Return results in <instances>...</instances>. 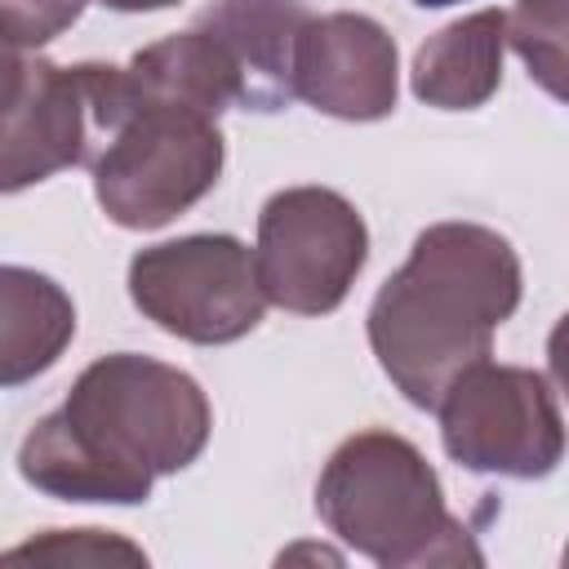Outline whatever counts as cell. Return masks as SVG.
Returning <instances> with one entry per match:
<instances>
[{
	"instance_id": "11",
	"label": "cell",
	"mask_w": 569,
	"mask_h": 569,
	"mask_svg": "<svg viewBox=\"0 0 569 569\" xmlns=\"http://www.w3.org/2000/svg\"><path fill=\"white\" fill-rule=\"evenodd\" d=\"M507 13L476 9L445 31H436L413 58V93L440 111L485 107L502 84Z\"/></svg>"
},
{
	"instance_id": "2",
	"label": "cell",
	"mask_w": 569,
	"mask_h": 569,
	"mask_svg": "<svg viewBox=\"0 0 569 569\" xmlns=\"http://www.w3.org/2000/svg\"><path fill=\"white\" fill-rule=\"evenodd\" d=\"M520 307V258L507 236L480 222L427 227L405 267L369 307V347L382 373L418 409L493 351V333Z\"/></svg>"
},
{
	"instance_id": "3",
	"label": "cell",
	"mask_w": 569,
	"mask_h": 569,
	"mask_svg": "<svg viewBox=\"0 0 569 569\" xmlns=\"http://www.w3.org/2000/svg\"><path fill=\"white\" fill-rule=\"evenodd\" d=\"M93 120V196L116 227L156 231L204 200L222 178L218 120L147 98L124 67L80 62Z\"/></svg>"
},
{
	"instance_id": "6",
	"label": "cell",
	"mask_w": 569,
	"mask_h": 569,
	"mask_svg": "<svg viewBox=\"0 0 569 569\" xmlns=\"http://www.w3.org/2000/svg\"><path fill=\"white\" fill-rule=\"evenodd\" d=\"M369 258L356 204L329 187H284L258 213L253 271L262 298L293 316L333 311Z\"/></svg>"
},
{
	"instance_id": "12",
	"label": "cell",
	"mask_w": 569,
	"mask_h": 569,
	"mask_svg": "<svg viewBox=\"0 0 569 569\" xmlns=\"http://www.w3.org/2000/svg\"><path fill=\"white\" fill-rule=\"evenodd\" d=\"M76 338L67 289L31 267H0V387H22L58 365Z\"/></svg>"
},
{
	"instance_id": "16",
	"label": "cell",
	"mask_w": 569,
	"mask_h": 569,
	"mask_svg": "<svg viewBox=\"0 0 569 569\" xmlns=\"http://www.w3.org/2000/svg\"><path fill=\"white\" fill-rule=\"evenodd\" d=\"M84 4L89 0H0V31L22 49H40L62 36Z\"/></svg>"
},
{
	"instance_id": "19",
	"label": "cell",
	"mask_w": 569,
	"mask_h": 569,
	"mask_svg": "<svg viewBox=\"0 0 569 569\" xmlns=\"http://www.w3.org/2000/svg\"><path fill=\"white\" fill-rule=\"evenodd\" d=\"M413 4H422V9H445V4H458V0H413Z\"/></svg>"
},
{
	"instance_id": "18",
	"label": "cell",
	"mask_w": 569,
	"mask_h": 569,
	"mask_svg": "<svg viewBox=\"0 0 569 569\" xmlns=\"http://www.w3.org/2000/svg\"><path fill=\"white\" fill-rule=\"evenodd\" d=\"M107 9H120V13H151V9H169L178 0H98Z\"/></svg>"
},
{
	"instance_id": "14",
	"label": "cell",
	"mask_w": 569,
	"mask_h": 569,
	"mask_svg": "<svg viewBox=\"0 0 569 569\" xmlns=\"http://www.w3.org/2000/svg\"><path fill=\"white\" fill-rule=\"evenodd\" d=\"M507 44L551 98H565V0H516Z\"/></svg>"
},
{
	"instance_id": "13",
	"label": "cell",
	"mask_w": 569,
	"mask_h": 569,
	"mask_svg": "<svg viewBox=\"0 0 569 569\" xmlns=\"http://www.w3.org/2000/svg\"><path fill=\"white\" fill-rule=\"evenodd\" d=\"M124 76H129V84L138 93L173 102V107H187V111L209 116V120H218L227 107H236L231 67H227L218 44L200 27L164 36V40L138 49L124 62Z\"/></svg>"
},
{
	"instance_id": "15",
	"label": "cell",
	"mask_w": 569,
	"mask_h": 569,
	"mask_svg": "<svg viewBox=\"0 0 569 569\" xmlns=\"http://www.w3.org/2000/svg\"><path fill=\"white\" fill-rule=\"evenodd\" d=\"M4 565L18 560H49V565H147V551L107 533V529H49L13 551L0 556Z\"/></svg>"
},
{
	"instance_id": "4",
	"label": "cell",
	"mask_w": 569,
	"mask_h": 569,
	"mask_svg": "<svg viewBox=\"0 0 569 569\" xmlns=\"http://www.w3.org/2000/svg\"><path fill=\"white\" fill-rule=\"evenodd\" d=\"M316 511L347 547L387 569L480 565L462 520L445 507L440 476L413 440L369 427L347 436L320 471Z\"/></svg>"
},
{
	"instance_id": "7",
	"label": "cell",
	"mask_w": 569,
	"mask_h": 569,
	"mask_svg": "<svg viewBox=\"0 0 569 569\" xmlns=\"http://www.w3.org/2000/svg\"><path fill=\"white\" fill-rule=\"evenodd\" d=\"M129 298L164 333L200 347L244 338L267 311L253 249L236 236H182L133 253Z\"/></svg>"
},
{
	"instance_id": "8",
	"label": "cell",
	"mask_w": 569,
	"mask_h": 569,
	"mask_svg": "<svg viewBox=\"0 0 569 569\" xmlns=\"http://www.w3.org/2000/svg\"><path fill=\"white\" fill-rule=\"evenodd\" d=\"M400 58L382 22L365 13L307 18L293 53V98L338 120H382L396 111Z\"/></svg>"
},
{
	"instance_id": "9",
	"label": "cell",
	"mask_w": 569,
	"mask_h": 569,
	"mask_svg": "<svg viewBox=\"0 0 569 569\" xmlns=\"http://www.w3.org/2000/svg\"><path fill=\"white\" fill-rule=\"evenodd\" d=\"M93 120L80 62L31 58L18 93L0 107V191H22L58 169L89 164Z\"/></svg>"
},
{
	"instance_id": "10",
	"label": "cell",
	"mask_w": 569,
	"mask_h": 569,
	"mask_svg": "<svg viewBox=\"0 0 569 569\" xmlns=\"http://www.w3.org/2000/svg\"><path fill=\"white\" fill-rule=\"evenodd\" d=\"M307 18L302 0H213L196 27L227 58L236 102L280 111L293 98V53Z\"/></svg>"
},
{
	"instance_id": "1",
	"label": "cell",
	"mask_w": 569,
	"mask_h": 569,
	"mask_svg": "<svg viewBox=\"0 0 569 569\" xmlns=\"http://www.w3.org/2000/svg\"><path fill=\"white\" fill-rule=\"evenodd\" d=\"M213 409L200 382L164 360L116 351L93 360L44 413L22 449L18 471L62 502L133 507L151 498L156 476H173L209 445Z\"/></svg>"
},
{
	"instance_id": "5",
	"label": "cell",
	"mask_w": 569,
	"mask_h": 569,
	"mask_svg": "<svg viewBox=\"0 0 569 569\" xmlns=\"http://www.w3.org/2000/svg\"><path fill=\"white\" fill-rule=\"evenodd\" d=\"M436 413L449 458L467 471L533 480L565 453L556 391L520 365H493L489 356L467 365L436 400Z\"/></svg>"
},
{
	"instance_id": "17",
	"label": "cell",
	"mask_w": 569,
	"mask_h": 569,
	"mask_svg": "<svg viewBox=\"0 0 569 569\" xmlns=\"http://www.w3.org/2000/svg\"><path fill=\"white\" fill-rule=\"evenodd\" d=\"M27 62H31V53H27L22 44H13V40L0 31V107L18 93V84H22V76H27Z\"/></svg>"
}]
</instances>
